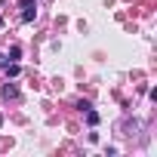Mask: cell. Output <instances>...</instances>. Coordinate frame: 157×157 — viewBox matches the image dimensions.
<instances>
[{
    "label": "cell",
    "instance_id": "1",
    "mask_svg": "<svg viewBox=\"0 0 157 157\" xmlns=\"http://www.w3.org/2000/svg\"><path fill=\"white\" fill-rule=\"evenodd\" d=\"M37 16V3L34 0H22V22H31Z\"/></svg>",
    "mask_w": 157,
    "mask_h": 157
},
{
    "label": "cell",
    "instance_id": "2",
    "mask_svg": "<svg viewBox=\"0 0 157 157\" xmlns=\"http://www.w3.org/2000/svg\"><path fill=\"white\" fill-rule=\"evenodd\" d=\"M3 96H6V99H16L19 90H16V86H3Z\"/></svg>",
    "mask_w": 157,
    "mask_h": 157
},
{
    "label": "cell",
    "instance_id": "3",
    "mask_svg": "<svg viewBox=\"0 0 157 157\" xmlns=\"http://www.w3.org/2000/svg\"><path fill=\"white\" fill-rule=\"evenodd\" d=\"M86 120H90V126H96V123H99V114H96V111H86Z\"/></svg>",
    "mask_w": 157,
    "mask_h": 157
},
{
    "label": "cell",
    "instance_id": "4",
    "mask_svg": "<svg viewBox=\"0 0 157 157\" xmlns=\"http://www.w3.org/2000/svg\"><path fill=\"white\" fill-rule=\"evenodd\" d=\"M0 68H6V56L3 52H0Z\"/></svg>",
    "mask_w": 157,
    "mask_h": 157
},
{
    "label": "cell",
    "instance_id": "5",
    "mask_svg": "<svg viewBox=\"0 0 157 157\" xmlns=\"http://www.w3.org/2000/svg\"><path fill=\"white\" fill-rule=\"evenodd\" d=\"M0 126H3V117H0Z\"/></svg>",
    "mask_w": 157,
    "mask_h": 157
},
{
    "label": "cell",
    "instance_id": "6",
    "mask_svg": "<svg viewBox=\"0 0 157 157\" xmlns=\"http://www.w3.org/2000/svg\"><path fill=\"white\" fill-rule=\"evenodd\" d=\"M0 25H3V19H0Z\"/></svg>",
    "mask_w": 157,
    "mask_h": 157
}]
</instances>
